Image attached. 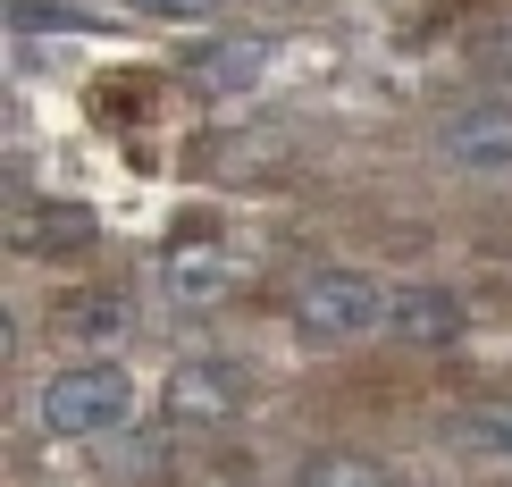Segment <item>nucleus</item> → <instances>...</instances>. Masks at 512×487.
<instances>
[{"instance_id":"nucleus-1","label":"nucleus","mask_w":512,"mask_h":487,"mask_svg":"<svg viewBox=\"0 0 512 487\" xmlns=\"http://www.w3.org/2000/svg\"><path fill=\"white\" fill-rule=\"evenodd\" d=\"M126 412H135V378L118 362H76L34 395V420L51 437H110V429H126Z\"/></svg>"},{"instance_id":"nucleus-2","label":"nucleus","mask_w":512,"mask_h":487,"mask_svg":"<svg viewBox=\"0 0 512 487\" xmlns=\"http://www.w3.org/2000/svg\"><path fill=\"white\" fill-rule=\"evenodd\" d=\"M286 320L303 345H353V336H370L378 320H387V294H378L370 278H353V269H311L303 286H294Z\"/></svg>"},{"instance_id":"nucleus-3","label":"nucleus","mask_w":512,"mask_h":487,"mask_svg":"<svg viewBox=\"0 0 512 487\" xmlns=\"http://www.w3.org/2000/svg\"><path fill=\"white\" fill-rule=\"evenodd\" d=\"M244 412V370L202 353V362H177L168 370V420L177 429H219V420Z\"/></svg>"},{"instance_id":"nucleus-4","label":"nucleus","mask_w":512,"mask_h":487,"mask_svg":"<svg viewBox=\"0 0 512 487\" xmlns=\"http://www.w3.org/2000/svg\"><path fill=\"white\" fill-rule=\"evenodd\" d=\"M445 160L462 168H512V101H471V110L445 118Z\"/></svg>"},{"instance_id":"nucleus-5","label":"nucleus","mask_w":512,"mask_h":487,"mask_svg":"<svg viewBox=\"0 0 512 487\" xmlns=\"http://www.w3.org/2000/svg\"><path fill=\"white\" fill-rule=\"evenodd\" d=\"M387 328L403 336V345H454V336H462V294H445V286H395L387 294Z\"/></svg>"},{"instance_id":"nucleus-6","label":"nucleus","mask_w":512,"mask_h":487,"mask_svg":"<svg viewBox=\"0 0 512 487\" xmlns=\"http://www.w3.org/2000/svg\"><path fill=\"white\" fill-rule=\"evenodd\" d=\"M51 328L76 336V345H118V336L135 328V294L126 286H84V294H68V303L51 311Z\"/></svg>"},{"instance_id":"nucleus-7","label":"nucleus","mask_w":512,"mask_h":487,"mask_svg":"<svg viewBox=\"0 0 512 487\" xmlns=\"http://www.w3.org/2000/svg\"><path fill=\"white\" fill-rule=\"evenodd\" d=\"M17 244H26V252H84V244H93V210L51 202V210H34V219L17 227Z\"/></svg>"},{"instance_id":"nucleus-8","label":"nucleus","mask_w":512,"mask_h":487,"mask_svg":"<svg viewBox=\"0 0 512 487\" xmlns=\"http://www.w3.org/2000/svg\"><path fill=\"white\" fill-rule=\"evenodd\" d=\"M454 446L496 462V471H512V404H487V412H462L454 420Z\"/></svg>"},{"instance_id":"nucleus-9","label":"nucleus","mask_w":512,"mask_h":487,"mask_svg":"<svg viewBox=\"0 0 512 487\" xmlns=\"http://www.w3.org/2000/svg\"><path fill=\"white\" fill-rule=\"evenodd\" d=\"M294 487H395L378 462H361V454H311L303 471H294Z\"/></svg>"},{"instance_id":"nucleus-10","label":"nucleus","mask_w":512,"mask_h":487,"mask_svg":"<svg viewBox=\"0 0 512 487\" xmlns=\"http://www.w3.org/2000/svg\"><path fill=\"white\" fill-rule=\"evenodd\" d=\"M219 278H227V269L210 261V252H185V261H168V286H177V294H219Z\"/></svg>"},{"instance_id":"nucleus-11","label":"nucleus","mask_w":512,"mask_h":487,"mask_svg":"<svg viewBox=\"0 0 512 487\" xmlns=\"http://www.w3.org/2000/svg\"><path fill=\"white\" fill-rule=\"evenodd\" d=\"M210 59H219L210 84H252V59H261V51H252V42H227V51H210Z\"/></svg>"},{"instance_id":"nucleus-12","label":"nucleus","mask_w":512,"mask_h":487,"mask_svg":"<svg viewBox=\"0 0 512 487\" xmlns=\"http://www.w3.org/2000/svg\"><path fill=\"white\" fill-rule=\"evenodd\" d=\"M126 9H143V17H210V0H126Z\"/></svg>"}]
</instances>
